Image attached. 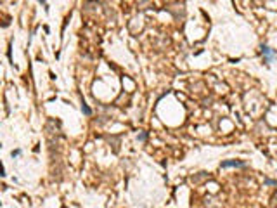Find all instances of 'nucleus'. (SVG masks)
<instances>
[{
    "label": "nucleus",
    "mask_w": 277,
    "mask_h": 208,
    "mask_svg": "<svg viewBox=\"0 0 277 208\" xmlns=\"http://www.w3.org/2000/svg\"><path fill=\"white\" fill-rule=\"evenodd\" d=\"M227 166H244L242 161H223L222 163V168H227Z\"/></svg>",
    "instance_id": "1"
},
{
    "label": "nucleus",
    "mask_w": 277,
    "mask_h": 208,
    "mask_svg": "<svg viewBox=\"0 0 277 208\" xmlns=\"http://www.w3.org/2000/svg\"><path fill=\"white\" fill-rule=\"evenodd\" d=\"M19 154H21V151H19V149H16V151H12V156H19Z\"/></svg>",
    "instance_id": "4"
},
{
    "label": "nucleus",
    "mask_w": 277,
    "mask_h": 208,
    "mask_svg": "<svg viewBox=\"0 0 277 208\" xmlns=\"http://www.w3.org/2000/svg\"><path fill=\"white\" fill-rule=\"evenodd\" d=\"M262 52L267 55V61H272V57H274V52H272V50L267 47V45H263V47H262Z\"/></svg>",
    "instance_id": "2"
},
{
    "label": "nucleus",
    "mask_w": 277,
    "mask_h": 208,
    "mask_svg": "<svg viewBox=\"0 0 277 208\" xmlns=\"http://www.w3.org/2000/svg\"><path fill=\"white\" fill-rule=\"evenodd\" d=\"M82 111L85 113V115H90V113H92V111H90V108L87 106V104H82Z\"/></svg>",
    "instance_id": "3"
}]
</instances>
